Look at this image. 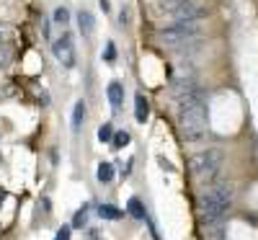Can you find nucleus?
<instances>
[{
    "mask_svg": "<svg viewBox=\"0 0 258 240\" xmlns=\"http://www.w3.org/2000/svg\"><path fill=\"white\" fill-rule=\"evenodd\" d=\"M98 214L103 217V220H119L124 212L116 209V207H111V204H101V207H98Z\"/></svg>",
    "mask_w": 258,
    "mask_h": 240,
    "instance_id": "9b49d317",
    "label": "nucleus"
},
{
    "mask_svg": "<svg viewBox=\"0 0 258 240\" xmlns=\"http://www.w3.org/2000/svg\"><path fill=\"white\" fill-rule=\"evenodd\" d=\"M8 62H11V52H8L6 47H0V70L8 68Z\"/></svg>",
    "mask_w": 258,
    "mask_h": 240,
    "instance_id": "a211bd4d",
    "label": "nucleus"
},
{
    "mask_svg": "<svg viewBox=\"0 0 258 240\" xmlns=\"http://www.w3.org/2000/svg\"><path fill=\"white\" fill-rule=\"evenodd\" d=\"M70 232H73V227H68V225H64V227H59V230H57L54 240H70Z\"/></svg>",
    "mask_w": 258,
    "mask_h": 240,
    "instance_id": "6ab92c4d",
    "label": "nucleus"
},
{
    "mask_svg": "<svg viewBox=\"0 0 258 240\" xmlns=\"http://www.w3.org/2000/svg\"><path fill=\"white\" fill-rule=\"evenodd\" d=\"M222 150H202L191 158V176L199 184H214L222 170Z\"/></svg>",
    "mask_w": 258,
    "mask_h": 240,
    "instance_id": "7ed1b4c3",
    "label": "nucleus"
},
{
    "mask_svg": "<svg viewBox=\"0 0 258 240\" xmlns=\"http://www.w3.org/2000/svg\"><path fill=\"white\" fill-rule=\"evenodd\" d=\"M147 114H150V103H147L145 93H137V96H135V119H137L140 124H145Z\"/></svg>",
    "mask_w": 258,
    "mask_h": 240,
    "instance_id": "6e6552de",
    "label": "nucleus"
},
{
    "mask_svg": "<svg viewBox=\"0 0 258 240\" xmlns=\"http://www.w3.org/2000/svg\"><path fill=\"white\" fill-rule=\"evenodd\" d=\"M232 196H235V191H232V186L227 181L209 184L207 194H202V199H199V212H202L204 225L222 220L225 212L232 207Z\"/></svg>",
    "mask_w": 258,
    "mask_h": 240,
    "instance_id": "f03ea898",
    "label": "nucleus"
},
{
    "mask_svg": "<svg viewBox=\"0 0 258 240\" xmlns=\"http://www.w3.org/2000/svg\"><path fill=\"white\" fill-rule=\"evenodd\" d=\"M111 140H114V127L106 122V124L98 127V142L103 145V142H111Z\"/></svg>",
    "mask_w": 258,
    "mask_h": 240,
    "instance_id": "ddd939ff",
    "label": "nucleus"
},
{
    "mask_svg": "<svg viewBox=\"0 0 258 240\" xmlns=\"http://www.w3.org/2000/svg\"><path fill=\"white\" fill-rule=\"evenodd\" d=\"M103 59H106V62H114V59H116V44H114V41H106Z\"/></svg>",
    "mask_w": 258,
    "mask_h": 240,
    "instance_id": "dca6fc26",
    "label": "nucleus"
},
{
    "mask_svg": "<svg viewBox=\"0 0 258 240\" xmlns=\"http://www.w3.org/2000/svg\"><path fill=\"white\" fill-rule=\"evenodd\" d=\"M98 6H101L103 13H109V11H111V3H109V0H98Z\"/></svg>",
    "mask_w": 258,
    "mask_h": 240,
    "instance_id": "4be33fe9",
    "label": "nucleus"
},
{
    "mask_svg": "<svg viewBox=\"0 0 258 240\" xmlns=\"http://www.w3.org/2000/svg\"><path fill=\"white\" fill-rule=\"evenodd\" d=\"M52 54L62 68H73L75 65V44H73V34L64 31L54 44H52Z\"/></svg>",
    "mask_w": 258,
    "mask_h": 240,
    "instance_id": "39448f33",
    "label": "nucleus"
},
{
    "mask_svg": "<svg viewBox=\"0 0 258 240\" xmlns=\"http://www.w3.org/2000/svg\"><path fill=\"white\" fill-rule=\"evenodd\" d=\"M6 36H8V26H6V24H0V47H3Z\"/></svg>",
    "mask_w": 258,
    "mask_h": 240,
    "instance_id": "412c9836",
    "label": "nucleus"
},
{
    "mask_svg": "<svg viewBox=\"0 0 258 240\" xmlns=\"http://www.w3.org/2000/svg\"><path fill=\"white\" fill-rule=\"evenodd\" d=\"M85 222H88V212L80 209V212L73 217V227H85Z\"/></svg>",
    "mask_w": 258,
    "mask_h": 240,
    "instance_id": "f3484780",
    "label": "nucleus"
},
{
    "mask_svg": "<svg viewBox=\"0 0 258 240\" xmlns=\"http://www.w3.org/2000/svg\"><path fill=\"white\" fill-rule=\"evenodd\" d=\"M119 24H121V26L129 24V8H121V13H119Z\"/></svg>",
    "mask_w": 258,
    "mask_h": 240,
    "instance_id": "aec40b11",
    "label": "nucleus"
},
{
    "mask_svg": "<svg viewBox=\"0 0 258 240\" xmlns=\"http://www.w3.org/2000/svg\"><path fill=\"white\" fill-rule=\"evenodd\" d=\"M129 142H132L129 132H124V129H121V132H114V140H111V145H114V147H126Z\"/></svg>",
    "mask_w": 258,
    "mask_h": 240,
    "instance_id": "4468645a",
    "label": "nucleus"
},
{
    "mask_svg": "<svg viewBox=\"0 0 258 240\" xmlns=\"http://www.w3.org/2000/svg\"><path fill=\"white\" fill-rule=\"evenodd\" d=\"M96 176H98V184H103V186H106V184H111V181H114V165H111V163H106V160L98 163Z\"/></svg>",
    "mask_w": 258,
    "mask_h": 240,
    "instance_id": "1a4fd4ad",
    "label": "nucleus"
},
{
    "mask_svg": "<svg viewBox=\"0 0 258 240\" xmlns=\"http://www.w3.org/2000/svg\"><path fill=\"white\" fill-rule=\"evenodd\" d=\"M129 214L135 217V220H145V207H142V202L137 199V196H132V199H129Z\"/></svg>",
    "mask_w": 258,
    "mask_h": 240,
    "instance_id": "f8f14e48",
    "label": "nucleus"
},
{
    "mask_svg": "<svg viewBox=\"0 0 258 240\" xmlns=\"http://www.w3.org/2000/svg\"><path fill=\"white\" fill-rule=\"evenodd\" d=\"M158 39L168 47H181V44H188V41H197L202 39V26L199 21H186V24H170L165 29H160Z\"/></svg>",
    "mask_w": 258,
    "mask_h": 240,
    "instance_id": "20e7f679",
    "label": "nucleus"
},
{
    "mask_svg": "<svg viewBox=\"0 0 258 240\" xmlns=\"http://www.w3.org/2000/svg\"><path fill=\"white\" fill-rule=\"evenodd\" d=\"M106 96H109V103H111L114 111H119L121 103H124V85H121L119 80L109 83V88H106Z\"/></svg>",
    "mask_w": 258,
    "mask_h": 240,
    "instance_id": "423d86ee",
    "label": "nucleus"
},
{
    "mask_svg": "<svg viewBox=\"0 0 258 240\" xmlns=\"http://www.w3.org/2000/svg\"><path fill=\"white\" fill-rule=\"evenodd\" d=\"M68 21H70V11L68 8H64V6H59V8H54V24H68Z\"/></svg>",
    "mask_w": 258,
    "mask_h": 240,
    "instance_id": "2eb2a0df",
    "label": "nucleus"
},
{
    "mask_svg": "<svg viewBox=\"0 0 258 240\" xmlns=\"http://www.w3.org/2000/svg\"><path fill=\"white\" fill-rule=\"evenodd\" d=\"M78 29L83 31V36H91L93 29H96V21L88 11H78Z\"/></svg>",
    "mask_w": 258,
    "mask_h": 240,
    "instance_id": "0eeeda50",
    "label": "nucleus"
},
{
    "mask_svg": "<svg viewBox=\"0 0 258 240\" xmlns=\"http://www.w3.org/2000/svg\"><path fill=\"white\" fill-rule=\"evenodd\" d=\"M178 124L188 142H202L207 137V108H204L202 91L186 98L183 103H178Z\"/></svg>",
    "mask_w": 258,
    "mask_h": 240,
    "instance_id": "f257e3e1",
    "label": "nucleus"
},
{
    "mask_svg": "<svg viewBox=\"0 0 258 240\" xmlns=\"http://www.w3.org/2000/svg\"><path fill=\"white\" fill-rule=\"evenodd\" d=\"M85 114H88L85 101H78L75 108H73V129H75V132H80V127H83V122H85Z\"/></svg>",
    "mask_w": 258,
    "mask_h": 240,
    "instance_id": "9d476101",
    "label": "nucleus"
}]
</instances>
